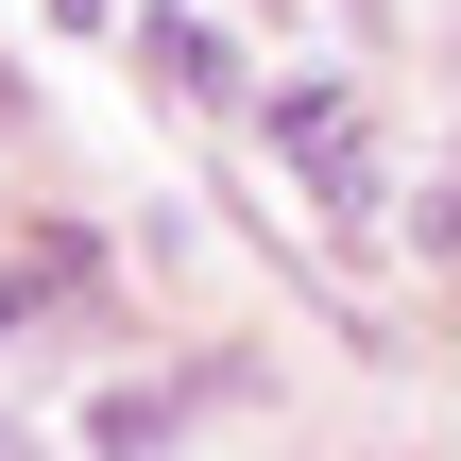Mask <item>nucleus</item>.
Listing matches in <instances>:
<instances>
[{"instance_id":"1","label":"nucleus","mask_w":461,"mask_h":461,"mask_svg":"<svg viewBox=\"0 0 461 461\" xmlns=\"http://www.w3.org/2000/svg\"><path fill=\"white\" fill-rule=\"evenodd\" d=\"M274 154L308 171V205H325V222H359V240H393V171H376V120H359V86H325V68H291V86H274Z\"/></svg>"},{"instance_id":"2","label":"nucleus","mask_w":461,"mask_h":461,"mask_svg":"<svg viewBox=\"0 0 461 461\" xmlns=\"http://www.w3.org/2000/svg\"><path fill=\"white\" fill-rule=\"evenodd\" d=\"M188 411H205V376H137V393H103V411H86V445H103V461H154Z\"/></svg>"},{"instance_id":"3","label":"nucleus","mask_w":461,"mask_h":461,"mask_svg":"<svg viewBox=\"0 0 461 461\" xmlns=\"http://www.w3.org/2000/svg\"><path fill=\"white\" fill-rule=\"evenodd\" d=\"M154 68H171V86L205 103V86H222V34H205V17H154Z\"/></svg>"}]
</instances>
